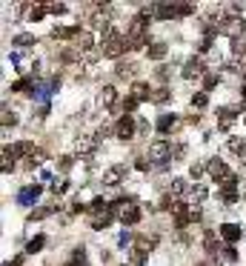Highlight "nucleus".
<instances>
[{
  "mask_svg": "<svg viewBox=\"0 0 246 266\" xmlns=\"http://www.w3.org/2000/svg\"><path fill=\"white\" fill-rule=\"evenodd\" d=\"M149 23L146 20H140V17H135L129 26H126V43H129V49H143V46H149Z\"/></svg>",
  "mask_w": 246,
  "mask_h": 266,
  "instance_id": "obj_1",
  "label": "nucleus"
},
{
  "mask_svg": "<svg viewBox=\"0 0 246 266\" xmlns=\"http://www.w3.org/2000/svg\"><path fill=\"white\" fill-rule=\"evenodd\" d=\"M195 12L192 3H158V17L161 20H172V17H189Z\"/></svg>",
  "mask_w": 246,
  "mask_h": 266,
  "instance_id": "obj_2",
  "label": "nucleus"
},
{
  "mask_svg": "<svg viewBox=\"0 0 246 266\" xmlns=\"http://www.w3.org/2000/svg\"><path fill=\"white\" fill-rule=\"evenodd\" d=\"M149 160L164 169L166 163L172 160V143H169V140H155V143H149Z\"/></svg>",
  "mask_w": 246,
  "mask_h": 266,
  "instance_id": "obj_3",
  "label": "nucleus"
},
{
  "mask_svg": "<svg viewBox=\"0 0 246 266\" xmlns=\"http://www.w3.org/2000/svg\"><path fill=\"white\" fill-rule=\"evenodd\" d=\"M206 166H209V175H212V178H215V181H218V183H220V186L238 178V175H235V172H232V169L226 166L223 160H220V158H212V160H209Z\"/></svg>",
  "mask_w": 246,
  "mask_h": 266,
  "instance_id": "obj_4",
  "label": "nucleus"
},
{
  "mask_svg": "<svg viewBox=\"0 0 246 266\" xmlns=\"http://www.w3.org/2000/svg\"><path fill=\"white\" fill-rule=\"evenodd\" d=\"M158 243H161V238L158 235H137L135 238V255H149V252H155L158 249Z\"/></svg>",
  "mask_w": 246,
  "mask_h": 266,
  "instance_id": "obj_5",
  "label": "nucleus"
},
{
  "mask_svg": "<svg viewBox=\"0 0 246 266\" xmlns=\"http://www.w3.org/2000/svg\"><path fill=\"white\" fill-rule=\"evenodd\" d=\"M100 49H103V57H120L123 52H129V43H126V34H120L115 40H109V43H100Z\"/></svg>",
  "mask_w": 246,
  "mask_h": 266,
  "instance_id": "obj_6",
  "label": "nucleus"
},
{
  "mask_svg": "<svg viewBox=\"0 0 246 266\" xmlns=\"http://www.w3.org/2000/svg\"><path fill=\"white\" fill-rule=\"evenodd\" d=\"M115 134H117V140H132V134H135V117H117V123H115Z\"/></svg>",
  "mask_w": 246,
  "mask_h": 266,
  "instance_id": "obj_7",
  "label": "nucleus"
},
{
  "mask_svg": "<svg viewBox=\"0 0 246 266\" xmlns=\"http://www.w3.org/2000/svg\"><path fill=\"white\" fill-rule=\"evenodd\" d=\"M218 232H220V238H223L226 243H238V240H241V235H244V229H241L238 223H223Z\"/></svg>",
  "mask_w": 246,
  "mask_h": 266,
  "instance_id": "obj_8",
  "label": "nucleus"
},
{
  "mask_svg": "<svg viewBox=\"0 0 246 266\" xmlns=\"http://www.w3.org/2000/svg\"><path fill=\"white\" fill-rule=\"evenodd\" d=\"M200 75H203V60H200V57H189V60L183 63V78L192 80V78H200Z\"/></svg>",
  "mask_w": 246,
  "mask_h": 266,
  "instance_id": "obj_9",
  "label": "nucleus"
},
{
  "mask_svg": "<svg viewBox=\"0 0 246 266\" xmlns=\"http://www.w3.org/2000/svg\"><path fill=\"white\" fill-rule=\"evenodd\" d=\"M220 29H223L226 34H232V40H235V37H241V34L246 32V20L244 17H235V20H226Z\"/></svg>",
  "mask_w": 246,
  "mask_h": 266,
  "instance_id": "obj_10",
  "label": "nucleus"
},
{
  "mask_svg": "<svg viewBox=\"0 0 246 266\" xmlns=\"http://www.w3.org/2000/svg\"><path fill=\"white\" fill-rule=\"evenodd\" d=\"M235 115H241V109H229V106H223V109H218V117H220V123H218V129L220 132H226L232 126V120H235Z\"/></svg>",
  "mask_w": 246,
  "mask_h": 266,
  "instance_id": "obj_11",
  "label": "nucleus"
},
{
  "mask_svg": "<svg viewBox=\"0 0 246 266\" xmlns=\"http://www.w3.org/2000/svg\"><path fill=\"white\" fill-rule=\"evenodd\" d=\"M129 95H132V98H137V100H152V95H155V92L149 89L146 80H135V83H132V89H129Z\"/></svg>",
  "mask_w": 246,
  "mask_h": 266,
  "instance_id": "obj_12",
  "label": "nucleus"
},
{
  "mask_svg": "<svg viewBox=\"0 0 246 266\" xmlns=\"http://www.w3.org/2000/svg\"><path fill=\"white\" fill-rule=\"evenodd\" d=\"M100 106L117 109V89L115 86H103V89H100Z\"/></svg>",
  "mask_w": 246,
  "mask_h": 266,
  "instance_id": "obj_13",
  "label": "nucleus"
},
{
  "mask_svg": "<svg viewBox=\"0 0 246 266\" xmlns=\"http://www.w3.org/2000/svg\"><path fill=\"white\" fill-rule=\"evenodd\" d=\"M140 217H143V212L132 203V206H126L123 212H120V220H123V226H135V223H140Z\"/></svg>",
  "mask_w": 246,
  "mask_h": 266,
  "instance_id": "obj_14",
  "label": "nucleus"
},
{
  "mask_svg": "<svg viewBox=\"0 0 246 266\" xmlns=\"http://www.w3.org/2000/svg\"><path fill=\"white\" fill-rule=\"evenodd\" d=\"M175 126H178V115H161L158 117V123H155V129H158L161 134H169Z\"/></svg>",
  "mask_w": 246,
  "mask_h": 266,
  "instance_id": "obj_15",
  "label": "nucleus"
},
{
  "mask_svg": "<svg viewBox=\"0 0 246 266\" xmlns=\"http://www.w3.org/2000/svg\"><path fill=\"white\" fill-rule=\"evenodd\" d=\"M220 198H223V203H235V200L241 198V195H238V178L220 186Z\"/></svg>",
  "mask_w": 246,
  "mask_h": 266,
  "instance_id": "obj_16",
  "label": "nucleus"
},
{
  "mask_svg": "<svg viewBox=\"0 0 246 266\" xmlns=\"http://www.w3.org/2000/svg\"><path fill=\"white\" fill-rule=\"evenodd\" d=\"M123 178H126V166H112L103 175V183H106V186H117Z\"/></svg>",
  "mask_w": 246,
  "mask_h": 266,
  "instance_id": "obj_17",
  "label": "nucleus"
},
{
  "mask_svg": "<svg viewBox=\"0 0 246 266\" xmlns=\"http://www.w3.org/2000/svg\"><path fill=\"white\" fill-rule=\"evenodd\" d=\"M40 192H43V186H37V183H32V186H26V189H23V192L17 195V203H23V206H26V203H32V200H37V195H40Z\"/></svg>",
  "mask_w": 246,
  "mask_h": 266,
  "instance_id": "obj_18",
  "label": "nucleus"
},
{
  "mask_svg": "<svg viewBox=\"0 0 246 266\" xmlns=\"http://www.w3.org/2000/svg\"><path fill=\"white\" fill-rule=\"evenodd\" d=\"M92 46H95V37H92L89 32H81L78 37H75V49L78 52H89Z\"/></svg>",
  "mask_w": 246,
  "mask_h": 266,
  "instance_id": "obj_19",
  "label": "nucleus"
},
{
  "mask_svg": "<svg viewBox=\"0 0 246 266\" xmlns=\"http://www.w3.org/2000/svg\"><path fill=\"white\" fill-rule=\"evenodd\" d=\"M78 34H81V26H57V29H52V37H60V40L78 37Z\"/></svg>",
  "mask_w": 246,
  "mask_h": 266,
  "instance_id": "obj_20",
  "label": "nucleus"
},
{
  "mask_svg": "<svg viewBox=\"0 0 246 266\" xmlns=\"http://www.w3.org/2000/svg\"><path fill=\"white\" fill-rule=\"evenodd\" d=\"M43 160H46V155H43V149H34L32 155H29V158H23V166H26V169H34V166H40Z\"/></svg>",
  "mask_w": 246,
  "mask_h": 266,
  "instance_id": "obj_21",
  "label": "nucleus"
},
{
  "mask_svg": "<svg viewBox=\"0 0 246 266\" xmlns=\"http://www.w3.org/2000/svg\"><path fill=\"white\" fill-rule=\"evenodd\" d=\"M203 246H206V252H209V255H218V252H220V246H218V238H215V232H203Z\"/></svg>",
  "mask_w": 246,
  "mask_h": 266,
  "instance_id": "obj_22",
  "label": "nucleus"
},
{
  "mask_svg": "<svg viewBox=\"0 0 246 266\" xmlns=\"http://www.w3.org/2000/svg\"><path fill=\"white\" fill-rule=\"evenodd\" d=\"M95 146H98V137H81V140H78V152H81V155H92Z\"/></svg>",
  "mask_w": 246,
  "mask_h": 266,
  "instance_id": "obj_23",
  "label": "nucleus"
},
{
  "mask_svg": "<svg viewBox=\"0 0 246 266\" xmlns=\"http://www.w3.org/2000/svg\"><path fill=\"white\" fill-rule=\"evenodd\" d=\"M112 223V212H100V215H92V229H106Z\"/></svg>",
  "mask_w": 246,
  "mask_h": 266,
  "instance_id": "obj_24",
  "label": "nucleus"
},
{
  "mask_svg": "<svg viewBox=\"0 0 246 266\" xmlns=\"http://www.w3.org/2000/svg\"><path fill=\"white\" fill-rule=\"evenodd\" d=\"M9 92H29V95H32V92H34V86H32V78H20V80H15Z\"/></svg>",
  "mask_w": 246,
  "mask_h": 266,
  "instance_id": "obj_25",
  "label": "nucleus"
},
{
  "mask_svg": "<svg viewBox=\"0 0 246 266\" xmlns=\"http://www.w3.org/2000/svg\"><path fill=\"white\" fill-rule=\"evenodd\" d=\"M146 54L152 57V60H161V57H166V43H149Z\"/></svg>",
  "mask_w": 246,
  "mask_h": 266,
  "instance_id": "obj_26",
  "label": "nucleus"
},
{
  "mask_svg": "<svg viewBox=\"0 0 246 266\" xmlns=\"http://www.w3.org/2000/svg\"><path fill=\"white\" fill-rule=\"evenodd\" d=\"M135 69H137L135 63H129V60L123 63V60H120V63L115 66V75H117V78H132V75H135Z\"/></svg>",
  "mask_w": 246,
  "mask_h": 266,
  "instance_id": "obj_27",
  "label": "nucleus"
},
{
  "mask_svg": "<svg viewBox=\"0 0 246 266\" xmlns=\"http://www.w3.org/2000/svg\"><path fill=\"white\" fill-rule=\"evenodd\" d=\"M72 266H89V261H86V249L83 246H78V249L72 252V261H69Z\"/></svg>",
  "mask_w": 246,
  "mask_h": 266,
  "instance_id": "obj_28",
  "label": "nucleus"
},
{
  "mask_svg": "<svg viewBox=\"0 0 246 266\" xmlns=\"http://www.w3.org/2000/svg\"><path fill=\"white\" fill-rule=\"evenodd\" d=\"M43 243H46V238H43V235L32 238V240L26 243V255H34V252H40V249H43Z\"/></svg>",
  "mask_w": 246,
  "mask_h": 266,
  "instance_id": "obj_29",
  "label": "nucleus"
},
{
  "mask_svg": "<svg viewBox=\"0 0 246 266\" xmlns=\"http://www.w3.org/2000/svg\"><path fill=\"white\" fill-rule=\"evenodd\" d=\"M137 103H140V100L129 95V98H123V103L117 106V112H123V115H126V112H135V109H137Z\"/></svg>",
  "mask_w": 246,
  "mask_h": 266,
  "instance_id": "obj_30",
  "label": "nucleus"
},
{
  "mask_svg": "<svg viewBox=\"0 0 246 266\" xmlns=\"http://www.w3.org/2000/svg\"><path fill=\"white\" fill-rule=\"evenodd\" d=\"M52 212H55V206H40V209L29 212V220H43V217H49Z\"/></svg>",
  "mask_w": 246,
  "mask_h": 266,
  "instance_id": "obj_31",
  "label": "nucleus"
},
{
  "mask_svg": "<svg viewBox=\"0 0 246 266\" xmlns=\"http://www.w3.org/2000/svg\"><path fill=\"white\" fill-rule=\"evenodd\" d=\"M229 149L241 158V155H246V140H241V137H229Z\"/></svg>",
  "mask_w": 246,
  "mask_h": 266,
  "instance_id": "obj_32",
  "label": "nucleus"
},
{
  "mask_svg": "<svg viewBox=\"0 0 246 266\" xmlns=\"http://www.w3.org/2000/svg\"><path fill=\"white\" fill-rule=\"evenodd\" d=\"M12 46H34V34H17Z\"/></svg>",
  "mask_w": 246,
  "mask_h": 266,
  "instance_id": "obj_33",
  "label": "nucleus"
},
{
  "mask_svg": "<svg viewBox=\"0 0 246 266\" xmlns=\"http://www.w3.org/2000/svg\"><path fill=\"white\" fill-rule=\"evenodd\" d=\"M206 103H209L206 92H197L195 98H192V109H206Z\"/></svg>",
  "mask_w": 246,
  "mask_h": 266,
  "instance_id": "obj_34",
  "label": "nucleus"
},
{
  "mask_svg": "<svg viewBox=\"0 0 246 266\" xmlns=\"http://www.w3.org/2000/svg\"><path fill=\"white\" fill-rule=\"evenodd\" d=\"M186 198H189V200H203V198H206V189L195 183V189H189V192H186Z\"/></svg>",
  "mask_w": 246,
  "mask_h": 266,
  "instance_id": "obj_35",
  "label": "nucleus"
},
{
  "mask_svg": "<svg viewBox=\"0 0 246 266\" xmlns=\"http://www.w3.org/2000/svg\"><path fill=\"white\" fill-rule=\"evenodd\" d=\"M232 52L235 54H246V37H235L232 40Z\"/></svg>",
  "mask_w": 246,
  "mask_h": 266,
  "instance_id": "obj_36",
  "label": "nucleus"
},
{
  "mask_svg": "<svg viewBox=\"0 0 246 266\" xmlns=\"http://www.w3.org/2000/svg\"><path fill=\"white\" fill-rule=\"evenodd\" d=\"M152 100H155V103H166V100H169V89H166V86H161V89H155V95H152Z\"/></svg>",
  "mask_w": 246,
  "mask_h": 266,
  "instance_id": "obj_37",
  "label": "nucleus"
},
{
  "mask_svg": "<svg viewBox=\"0 0 246 266\" xmlns=\"http://www.w3.org/2000/svg\"><path fill=\"white\" fill-rule=\"evenodd\" d=\"M15 123H17V115L9 112V109H3V129H9V126H15Z\"/></svg>",
  "mask_w": 246,
  "mask_h": 266,
  "instance_id": "obj_38",
  "label": "nucleus"
},
{
  "mask_svg": "<svg viewBox=\"0 0 246 266\" xmlns=\"http://www.w3.org/2000/svg\"><path fill=\"white\" fill-rule=\"evenodd\" d=\"M46 12H49L46 6H32V9H29V20H40Z\"/></svg>",
  "mask_w": 246,
  "mask_h": 266,
  "instance_id": "obj_39",
  "label": "nucleus"
},
{
  "mask_svg": "<svg viewBox=\"0 0 246 266\" xmlns=\"http://www.w3.org/2000/svg\"><path fill=\"white\" fill-rule=\"evenodd\" d=\"M72 163H75V158H72V155H63V158L57 160V166H60V172H69V169H72Z\"/></svg>",
  "mask_w": 246,
  "mask_h": 266,
  "instance_id": "obj_40",
  "label": "nucleus"
},
{
  "mask_svg": "<svg viewBox=\"0 0 246 266\" xmlns=\"http://www.w3.org/2000/svg\"><path fill=\"white\" fill-rule=\"evenodd\" d=\"M9 172H15V158L3 155V175H9Z\"/></svg>",
  "mask_w": 246,
  "mask_h": 266,
  "instance_id": "obj_41",
  "label": "nucleus"
},
{
  "mask_svg": "<svg viewBox=\"0 0 246 266\" xmlns=\"http://www.w3.org/2000/svg\"><path fill=\"white\" fill-rule=\"evenodd\" d=\"M203 172H209V166H203V163H192V166H189V175H192V178H200Z\"/></svg>",
  "mask_w": 246,
  "mask_h": 266,
  "instance_id": "obj_42",
  "label": "nucleus"
},
{
  "mask_svg": "<svg viewBox=\"0 0 246 266\" xmlns=\"http://www.w3.org/2000/svg\"><path fill=\"white\" fill-rule=\"evenodd\" d=\"M218 86V75H203V89L209 92V89H215Z\"/></svg>",
  "mask_w": 246,
  "mask_h": 266,
  "instance_id": "obj_43",
  "label": "nucleus"
},
{
  "mask_svg": "<svg viewBox=\"0 0 246 266\" xmlns=\"http://www.w3.org/2000/svg\"><path fill=\"white\" fill-rule=\"evenodd\" d=\"M220 255H223V261H226V264H235V261H238V252L232 249V246H226Z\"/></svg>",
  "mask_w": 246,
  "mask_h": 266,
  "instance_id": "obj_44",
  "label": "nucleus"
},
{
  "mask_svg": "<svg viewBox=\"0 0 246 266\" xmlns=\"http://www.w3.org/2000/svg\"><path fill=\"white\" fill-rule=\"evenodd\" d=\"M183 155H186V146H183V143H175V146H172V160H178Z\"/></svg>",
  "mask_w": 246,
  "mask_h": 266,
  "instance_id": "obj_45",
  "label": "nucleus"
},
{
  "mask_svg": "<svg viewBox=\"0 0 246 266\" xmlns=\"http://www.w3.org/2000/svg\"><path fill=\"white\" fill-rule=\"evenodd\" d=\"M66 189H69V181H60V183H55V186H52V192H55V195H63Z\"/></svg>",
  "mask_w": 246,
  "mask_h": 266,
  "instance_id": "obj_46",
  "label": "nucleus"
},
{
  "mask_svg": "<svg viewBox=\"0 0 246 266\" xmlns=\"http://www.w3.org/2000/svg\"><path fill=\"white\" fill-rule=\"evenodd\" d=\"M46 9H49L52 15H63V12H66V6H63V3H52V6H46Z\"/></svg>",
  "mask_w": 246,
  "mask_h": 266,
  "instance_id": "obj_47",
  "label": "nucleus"
},
{
  "mask_svg": "<svg viewBox=\"0 0 246 266\" xmlns=\"http://www.w3.org/2000/svg\"><path fill=\"white\" fill-rule=\"evenodd\" d=\"M23 261H26V252H23V255H17L15 261H9V264H3V266H23Z\"/></svg>",
  "mask_w": 246,
  "mask_h": 266,
  "instance_id": "obj_48",
  "label": "nucleus"
},
{
  "mask_svg": "<svg viewBox=\"0 0 246 266\" xmlns=\"http://www.w3.org/2000/svg\"><path fill=\"white\" fill-rule=\"evenodd\" d=\"M209 46H212V37H209V34H206V37H203V40H200V52H209Z\"/></svg>",
  "mask_w": 246,
  "mask_h": 266,
  "instance_id": "obj_49",
  "label": "nucleus"
},
{
  "mask_svg": "<svg viewBox=\"0 0 246 266\" xmlns=\"http://www.w3.org/2000/svg\"><path fill=\"white\" fill-rule=\"evenodd\" d=\"M158 78H161V80H166V78H169V69L161 66V69H158Z\"/></svg>",
  "mask_w": 246,
  "mask_h": 266,
  "instance_id": "obj_50",
  "label": "nucleus"
},
{
  "mask_svg": "<svg viewBox=\"0 0 246 266\" xmlns=\"http://www.w3.org/2000/svg\"><path fill=\"white\" fill-rule=\"evenodd\" d=\"M244 98H246V86H244Z\"/></svg>",
  "mask_w": 246,
  "mask_h": 266,
  "instance_id": "obj_51",
  "label": "nucleus"
},
{
  "mask_svg": "<svg viewBox=\"0 0 246 266\" xmlns=\"http://www.w3.org/2000/svg\"><path fill=\"white\" fill-rule=\"evenodd\" d=\"M197 266H206V264H197Z\"/></svg>",
  "mask_w": 246,
  "mask_h": 266,
  "instance_id": "obj_52",
  "label": "nucleus"
}]
</instances>
